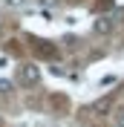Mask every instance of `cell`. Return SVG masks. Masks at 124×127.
Returning <instances> with one entry per match:
<instances>
[{
    "label": "cell",
    "mask_w": 124,
    "mask_h": 127,
    "mask_svg": "<svg viewBox=\"0 0 124 127\" xmlns=\"http://www.w3.org/2000/svg\"><path fill=\"white\" fill-rule=\"evenodd\" d=\"M20 81H23V84H38L40 81V66H35V64H23V66H20Z\"/></svg>",
    "instance_id": "6da1fadb"
},
{
    "label": "cell",
    "mask_w": 124,
    "mask_h": 127,
    "mask_svg": "<svg viewBox=\"0 0 124 127\" xmlns=\"http://www.w3.org/2000/svg\"><path fill=\"white\" fill-rule=\"evenodd\" d=\"M110 29H113V20H110V17H98V20H95V32H98V35H107Z\"/></svg>",
    "instance_id": "7a4b0ae2"
},
{
    "label": "cell",
    "mask_w": 124,
    "mask_h": 127,
    "mask_svg": "<svg viewBox=\"0 0 124 127\" xmlns=\"http://www.w3.org/2000/svg\"><path fill=\"white\" fill-rule=\"evenodd\" d=\"M110 84H116V75H107V78H101V87H110Z\"/></svg>",
    "instance_id": "3957f363"
},
{
    "label": "cell",
    "mask_w": 124,
    "mask_h": 127,
    "mask_svg": "<svg viewBox=\"0 0 124 127\" xmlns=\"http://www.w3.org/2000/svg\"><path fill=\"white\" fill-rule=\"evenodd\" d=\"M0 93H12V84L9 81H0Z\"/></svg>",
    "instance_id": "277c9868"
},
{
    "label": "cell",
    "mask_w": 124,
    "mask_h": 127,
    "mask_svg": "<svg viewBox=\"0 0 124 127\" xmlns=\"http://www.w3.org/2000/svg\"><path fill=\"white\" fill-rule=\"evenodd\" d=\"M116 124H118V127H124V113H118V119H116Z\"/></svg>",
    "instance_id": "5b68a950"
},
{
    "label": "cell",
    "mask_w": 124,
    "mask_h": 127,
    "mask_svg": "<svg viewBox=\"0 0 124 127\" xmlns=\"http://www.w3.org/2000/svg\"><path fill=\"white\" fill-rule=\"evenodd\" d=\"M9 3H12V6H23L26 0H9Z\"/></svg>",
    "instance_id": "8992f818"
}]
</instances>
